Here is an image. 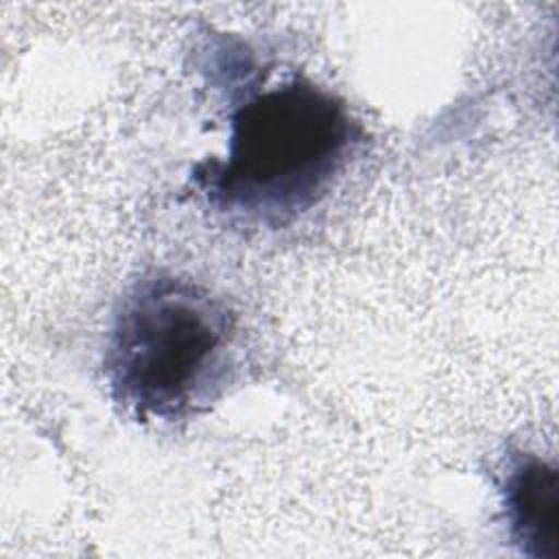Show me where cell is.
<instances>
[{
	"mask_svg": "<svg viewBox=\"0 0 559 559\" xmlns=\"http://www.w3.org/2000/svg\"><path fill=\"white\" fill-rule=\"evenodd\" d=\"M362 138L343 98L290 74L234 105L225 155L199 162L190 179L214 210L280 227L332 190Z\"/></svg>",
	"mask_w": 559,
	"mask_h": 559,
	"instance_id": "cell-1",
	"label": "cell"
},
{
	"mask_svg": "<svg viewBox=\"0 0 559 559\" xmlns=\"http://www.w3.org/2000/svg\"><path fill=\"white\" fill-rule=\"evenodd\" d=\"M238 319L207 286L166 271L135 280L114 314L103 371L138 421L175 424L212 406L238 367Z\"/></svg>",
	"mask_w": 559,
	"mask_h": 559,
	"instance_id": "cell-2",
	"label": "cell"
},
{
	"mask_svg": "<svg viewBox=\"0 0 559 559\" xmlns=\"http://www.w3.org/2000/svg\"><path fill=\"white\" fill-rule=\"evenodd\" d=\"M511 542L533 559H559V469L535 452H513L502 469Z\"/></svg>",
	"mask_w": 559,
	"mask_h": 559,
	"instance_id": "cell-3",
	"label": "cell"
}]
</instances>
